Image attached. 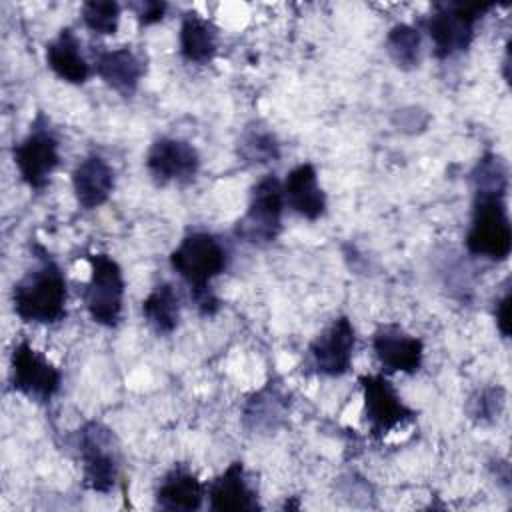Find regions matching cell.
Listing matches in <instances>:
<instances>
[{"instance_id":"cell-24","label":"cell","mask_w":512,"mask_h":512,"mask_svg":"<svg viewBox=\"0 0 512 512\" xmlns=\"http://www.w3.org/2000/svg\"><path fill=\"white\" fill-rule=\"evenodd\" d=\"M238 154L252 164H268L280 158V142L268 126L254 122L246 126L238 140Z\"/></svg>"},{"instance_id":"cell-23","label":"cell","mask_w":512,"mask_h":512,"mask_svg":"<svg viewBox=\"0 0 512 512\" xmlns=\"http://www.w3.org/2000/svg\"><path fill=\"white\" fill-rule=\"evenodd\" d=\"M386 52L400 70H414L420 64L422 34L412 24H394L386 34Z\"/></svg>"},{"instance_id":"cell-7","label":"cell","mask_w":512,"mask_h":512,"mask_svg":"<svg viewBox=\"0 0 512 512\" xmlns=\"http://www.w3.org/2000/svg\"><path fill=\"white\" fill-rule=\"evenodd\" d=\"M90 278L84 286V306L92 322L116 328L122 320L126 282L120 264L106 252L88 254Z\"/></svg>"},{"instance_id":"cell-13","label":"cell","mask_w":512,"mask_h":512,"mask_svg":"<svg viewBox=\"0 0 512 512\" xmlns=\"http://www.w3.org/2000/svg\"><path fill=\"white\" fill-rule=\"evenodd\" d=\"M372 350L388 374H416L424 360V342L394 322L374 330Z\"/></svg>"},{"instance_id":"cell-27","label":"cell","mask_w":512,"mask_h":512,"mask_svg":"<svg viewBox=\"0 0 512 512\" xmlns=\"http://www.w3.org/2000/svg\"><path fill=\"white\" fill-rule=\"evenodd\" d=\"M136 20H138V26L144 28V26H152V24H158L166 10H168V4L166 2H158V0H140V2H132L130 4Z\"/></svg>"},{"instance_id":"cell-11","label":"cell","mask_w":512,"mask_h":512,"mask_svg":"<svg viewBox=\"0 0 512 512\" xmlns=\"http://www.w3.org/2000/svg\"><path fill=\"white\" fill-rule=\"evenodd\" d=\"M146 170L158 186L188 184L200 170V154L194 144L182 138L160 136L146 152Z\"/></svg>"},{"instance_id":"cell-14","label":"cell","mask_w":512,"mask_h":512,"mask_svg":"<svg viewBox=\"0 0 512 512\" xmlns=\"http://www.w3.org/2000/svg\"><path fill=\"white\" fill-rule=\"evenodd\" d=\"M208 506L214 512H254L260 510L258 494L252 488L246 468L234 460L206 486Z\"/></svg>"},{"instance_id":"cell-4","label":"cell","mask_w":512,"mask_h":512,"mask_svg":"<svg viewBox=\"0 0 512 512\" xmlns=\"http://www.w3.org/2000/svg\"><path fill=\"white\" fill-rule=\"evenodd\" d=\"M494 6V2H436L424 20L434 56L446 60L468 50L478 20Z\"/></svg>"},{"instance_id":"cell-26","label":"cell","mask_w":512,"mask_h":512,"mask_svg":"<svg viewBox=\"0 0 512 512\" xmlns=\"http://www.w3.org/2000/svg\"><path fill=\"white\" fill-rule=\"evenodd\" d=\"M504 406V390L502 388H484L476 394V398L470 400V416L480 420V422H488L498 418V414L502 412Z\"/></svg>"},{"instance_id":"cell-5","label":"cell","mask_w":512,"mask_h":512,"mask_svg":"<svg viewBox=\"0 0 512 512\" xmlns=\"http://www.w3.org/2000/svg\"><path fill=\"white\" fill-rule=\"evenodd\" d=\"M74 448L82 466V482L88 490L106 494L114 488L120 472V450L114 432L98 420L76 430Z\"/></svg>"},{"instance_id":"cell-18","label":"cell","mask_w":512,"mask_h":512,"mask_svg":"<svg viewBox=\"0 0 512 512\" xmlns=\"http://www.w3.org/2000/svg\"><path fill=\"white\" fill-rule=\"evenodd\" d=\"M80 40L72 28H62L50 42H46V66L64 82L82 86L92 76V66L80 50Z\"/></svg>"},{"instance_id":"cell-9","label":"cell","mask_w":512,"mask_h":512,"mask_svg":"<svg viewBox=\"0 0 512 512\" xmlns=\"http://www.w3.org/2000/svg\"><path fill=\"white\" fill-rule=\"evenodd\" d=\"M10 386L32 402L48 404L62 386V372L28 340H20L10 354Z\"/></svg>"},{"instance_id":"cell-20","label":"cell","mask_w":512,"mask_h":512,"mask_svg":"<svg viewBox=\"0 0 512 512\" xmlns=\"http://www.w3.org/2000/svg\"><path fill=\"white\" fill-rule=\"evenodd\" d=\"M180 56L190 64H208L218 52V28L198 12H186L178 32Z\"/></svg>"},{"instance_id":"cell-16","label":"cell","mask_w":512,"mask_h":512,"mask_svg":"<svg viewBox=\"0 0 512 512\" xmlns=\"http://www.w3.org/2000/svg\"><path fill=\"white\" fill-rule=\"evenodd\" d=\"M282 190H284V202L294 214L310 222L324 216L326 194L318 182V172L314 164L304 162L292 168L286 180L282 182Z\"/></svg>"},{"instance_id":"cell-15","label":"cell","mask_w":512,"mask_h":512,"mask_svg":"<svg viewBox=\"0 0 512 512\" xmlns=\"http://www.w3.org/2000/svg\"><path fill=\"white\" fill-rule=\"evenodd\" d=\"M96 76L122 98H130L146 74L144 58L130 46H118L98 52L94 58Z\"/></svg>"},{"instance_id":"cell-19","label":"cell","mask_w":512,"mask_h":512,"mask_svg":"<svg viewBox=\"0 0 512 512\" xmlns=\"http://www.w3.org/2000/svg\"><path fill=\"white\" fill-rule=\"evenodd\" d=\"M206 486L186 466L168 470L154 490V502L168 512H194L202 506Z\"/></svg>"},{"instance_id":"cell-1","label":"cell","mask_w":512,"mask_h":512,"mask_svg":"<svg viewBox=\"0 0 512 512\" xmlns=\"http://www.w3.org/2000/svg\"><path fill=\"white\" fill-rule=\"evenodd\" d=\"M502 158L486 152L472 174L474 200L466 230V250L474 258L504 262L512 252V224L508 216V176Z\"/></svg>"},{"instance_id":"cell-21","label":"cell","mask_w":512,"mask_h":512,"mask_svg":"<svg viewBox=\"0 0 512 512\" xmlns=\"http://www.w3.org/2000/svg\"><path fill=\"white\" fill-rule=\"evenodd\" d=\"M286 408L288 402L284 392L276 384L268 382L246 400L242 410V422L248 430L270 434L276 432L284 422Z\"/></svg>"},{"instance_id":"cell-3","label":"cell","mask_w":512,"mask_h":512,"mask_svg":"<svg viewBox=\"0 0 512 512\" xmlns=\"http://www.w3.org/2000/svg\"><path fill=\"white\" fill-rule=\"evenodd\" d=\"M38 262L12 288L14 314L28 324H56L66 316L68 284L60 264L38 248Z\"/></svg>"},{"instance_id":"cell-22","label":"cell","mask_w":512,"mask_h":512,"mask_svg":"<svg viewBox=\"0 0 512 512\" xmlns=\"http://www.w3.org/2000/svg\"><path fill=\"white\" fill-rule=\"evenodd\" d=\"M182 316V296L170 282H162L150 290L142 302V318L158 334H172Z\"/></svg>"},{"instance_id":"cell-25","label":"cell","mask_w":512,"mask_h":512,"mask_svg":"<svg viewBox=\"0 0 512 512\" xmlns=\"http://www.w3.org/2000/svg\"><path fill=\"white\" fill-rule=\"evenodd\" d=\"M120 4L114 0H88L80 8L84 26L98 36H112L120 24Z\"/></svg>"},{"instance_id":"cell-2","label":"cell","mask_w":512,"mask_h":512,"mask_svg":"<svg viewBox=\"0 0 512 512\" xmlns=\"http://www.w3.org/2000/svg\"><path fill=\"white\" fill-rule=\"evenodd\" d=\"M170 268L190 290V300L200 316L212 318L220 310V300L212 290V280L228 266L224 244L210 232H188L168 256Z\"/></svg>"},{"instance_id":"cell-8","label":"cell","mask_w":512,"mask_h":512,"mask_svg":"<svg viewBox=\"0 0 512 512\" xmlns=\"http://www.w3.org/2000/svg\"><path fill=\"white\" fill-rule=\"evenodd\" d=\"M60 144L48 128V120L38 114L30 132L12 148L14 166L22 182L32 190H44L60 164Z\"/></svg>"},{"instance_id":"cell-12","label":"cell","mask_w":512,"mask_h":512,"mask_svg":"<svg viewBox=\"0 0 512 512\" xmlns=\"http://www.w3.org/2000/svg\"><path fill=\"white\" fill-rule=\"evenodd\" d=\"M356 330L348 316H338L308 346L312 364L318 374L328 378L344 376L354 358Z\"/></svg>"},{"instance_id":"cell-10","label":"cell","mask_w":512,"mask_h":512,"mask_svg":"<svg viewBox=\"0 0 512 512\" xmlns=\"http://www.w3.org/2000/svg\"><path fill=\"white\" fill-rule=\"evenodd\" d=\"M358 382L362 388V416L374 438H382L414 420V410L406 406L386 376L364 374Z\"/></svg>"},{"instance_id":"cell-28","label":"cell","mask_w":512,"mask_h":512,"mask_svg":"<svg viewBox=\"0 0 512 512\" xmlns=\"http://www.w3.org/2000/svg\"><path fill=\"white\" fill-rule=\"evenodd\" d=\"M510 302H512L510 288H506L504 294L500 298H496V302H494L496 328L502 334V338H510Z\"/></svg>"},{"instance_id":"cell-17","label":"cell","mask_w":512,"mask_h":512,"mask_svg":"<svg viewBox=\"0 0 512 512\" xmlns=\"http://www.w3.org/2000/svg\"><path fill=\"white\" fill-rule=\"evenodd\" d=\"M72 190L80 208L102 206L114 190V170L100 154L84 156L72 170Z\"/></svg>"},{"instance_id":"cell-6","label":"cell","mask_w":512,"mask_h":512,"mask_svg":"<svg viewBox=\"0 0 512 512\" xmlns=\"http://www.w3.org/2000/svg\"><path fill=\"white\" fill-rule=\"evenodd\" d=\"M284 190L276 174L262 176L250 190L246 212L238 218L234 234L252 246H268L282 232Z\"/></svg>"}]
</instances>
